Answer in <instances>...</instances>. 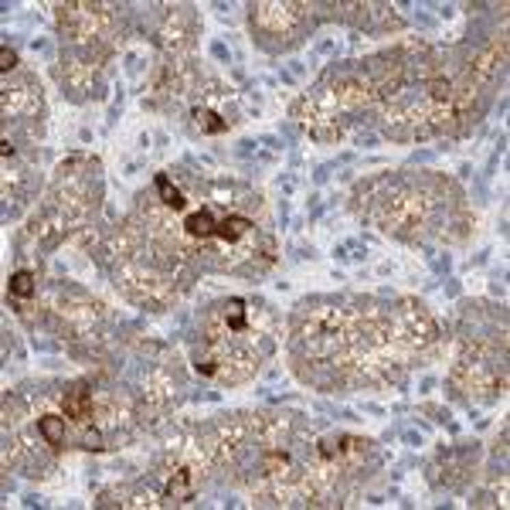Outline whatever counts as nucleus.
Wrapping results in <instances>:
<instances>
[{
	"label": "nucleus",
	"instance_id": "1",
	"mask_svg": "<svg viewBox=\"0 0 510 510\" xmlns=\"http://www.w3.org/2000/svg\"><path fill=\"white\" fill-rule=\"evenodd\" d=\"M65 415L72 418V422H89L92 418V398L86 395V392H72L68 398H65Z\"/></svg>",
	"mask_w": 510,
	"mask_h": 510
},
{
	"label": "nucleus",
	"instance_id": "2",
	"mask_svg": "<svg viewBox=\"0 0 510 510\" xmlns=\"http://www.w3.org/2000/svg\"><path fill=\"white\" fill-rule=\"evenodd\" d=\"M184 228H188V235L191 238H211L214 235V214H211V207H201L198 214H191L188 221H184Z\"/></svg>",
	"mask_w": 510,
	"mask_h": 510
},
{
	"label": "nucleus",
	"instance_id": "3",
	"mask_svg": "<svg viewBox=\"0 0 510 510\" xmlns=\"http://www.w3.org/2000/svg\"><path fill=\"white\" fill-rule=\"evenodd\" d=\"M252 228V221L248 218H242V214H231V218H225V221H218V228H214V235L221 238V242H238L245 231Z\"/></svg>",
	"mask_w": 510,
	"mask_h": 510
},
{
	"label": "nucleus",
	"instance_id": "4",
	"mask_svg": "<svg viewBox=\"0 0 510 510\" xmlns=\"http://www.w3.org/2000/svg\"><path fill=\"white\" fill-rule=\"evenodd\" d=\"M38 429H41V435H44L51 446H65V429H62V418L44 415V418L38 422Z\"/></svg>",
	"mask_w": 510,
	"mask_h": 510
},
{
	"label": "nucleus",
	"instance_id": "5",
	"mask_svg": "<svg viewBox=\"0 0 510 510\" xmlns=\"http://www.w3.org/2000/svg\"><path fill=\"white\" fill-rule=\"evenodd\" d=\"M167 494H170L174 504H184V500L191 497V473H188V470H177V476L170 480V490H167Z\"/></svg>",
	"mask_w": 510,
	"mask_h": 510
},
{
	"label": "nucleus",
	"instance_id": "6",
	"mask_svg": "<svg viewBox=\"0 0 510 510\" xmlns=\"http://www.w3.org/2000/svg\"><path fill=\"white\" fill-rule=\"evenodd\" d=\"M157 191H160V198H164V204L167 207H174V211H184V194L177 191V188H170V181L160 174L157 177Z\"/></svg>",
	"mask_w": 510,
	"mask_h": 510
},
{
	"label": "nucleus",
	"instance_id": "7",
	"mask_svg": "<svg viewBox=\"0 0 510 510\" xmlns=\"http://www.w3.org/2000/svg\"><path fill=\"white\" fill-rule=\"evenodd\" d=\"M34 293V272L21 269L10 276V296H31Z\"/></svg>",
	"mask_w": 510,
	"mask_h": 510
},
{
	"label": "nucleus",
	"instance_id": "8",
	"mask_svg": "<svg viewBox=\"0 0 510 510\" xmlns=\"http://www.w3.org/2000/svg\"><path fill=\"white\" fill-rule=\"evenodd\" d=\"M225 323H228L231 330H245V303H242V300H228V306H225Z\"/></svg>",
	"mask_w": 510,
	"mask_h": 510
},
{
	"label": "nucleus",
	"instance_id": "9",
	"mask_svg": "<svg viewBox=\"0 0 510 510\" xmlns=\"http://www.w3.org/2000/svg\"><path fill=\"white\" fill-rule=\"evenodd\" d=\"M194 119H198V126L207 129V133H221V129H228V123H225L218 112H211V109H198V112H194Z\"/></svg>",
	"mask_w": 510,
	"mask_h": 510
},
{
	"label": "nucleus",
	"instance_id": "10",
	"mask_svg": "<svg viewBox=\"0 0 510 510\" xmlns=\"http://www.w3.org/2000/svg\"><path fill=\"white\" fill-rule=\"evenodd\" d=\"M0 62H3V65H0V68H3V72H10V68H14V65H17V55H14V51H10V48H0Z\"/></svg>",
	"mask_w": 510,
	"mask_h": 510
}]
</instances>
